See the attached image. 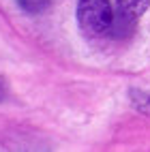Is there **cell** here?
Wrapping results in <instances>:
<instances>
[{"mask_svg":"<svg viewBox=\"0 0 150 152\" xmlns=\"http://www.w3.org/2000/svg\"><path fill=\"white\" fill-rule=\"evenodd\" d=\"M77 22L88 34H105L114 22V11L109 0H79L77 2Z\"/></svg>","mask_w":150,"mask_h":152,"instance_id":"obj_1","label":"cell"},{"mask_svg":"<svg viewBox=\"0 0 150 152\" xmlns=\"http://www.w3.org/2000/svg\"><path fill=\"white\" fill-rule=\"evenodd\" d=\"M133 26H135V19H131V17L122 15L120 11H116L114 13V22L109 26V34L114 39H124V37H129L133 32Z\"/></svg>","mask_w":150,"mask_h":152,"instance_id":"obj_2","label":"cell"},{"mask_svg":"<svg viewBox=\"0 0 150 152\" xmlns=\"http://www.w3.org/2000/svg\"><path fill=\"white\" fill-rule=\"evenodd\" d=\"M116 2H118V9H116V11H120L122 15L131 17V19L142 17L144 11L150 7V0H116Z\"/></svg>","mask_w":150,"mask_h":152,"instance_id":"obj_3","label":"cell"},{"mask_svg":"<svg viewBox=\"0 0 150 152\" xmlns=\"http://www.w3.org/2000/svg\"><path fill=\"white\" fill-rule=\"evenodd\" d=\"M17 4L24 9L26 13H41L47 9L49 0H17Z\"/></svg>","mask_w":150,"mask_h":152,"instance_id":"obj_4","label":"cell"},{"mask_svg":"<svg viewBox=\"0 0 150 152\" xmlns=\"http://www.w3.org/2000/svg\"><path fill=\"white\" fill-rule=\"evenodd\" d=\"M148 111H150V101H148Z\"/></svg>","mask_w":150,"mask_h":152,"instance_id":"obj_5","label":"cell"}]
</instances>
